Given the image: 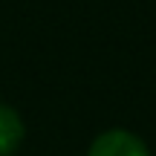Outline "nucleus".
Listing matches in <instances>:
<instances>
[{"instance_id": "obj_1", "label": "nucleus", "mask_w": 156, "mask_h": 156, "mask_svg": "<svg viewBox=\"0 0 156 156\" xmlns=\"http://www.w3.org/2000/svg\"><path fill=\"white\" fill-rule=\"evenodd\" d=\"M87 156H151V151L136 133L124 127H113L95 136L93 145L87 147Z\"/></svg>"}, {"instance_id": "obj_2", "label": "nucleus", "mask_w": 156, "mask_h": 156, "mask_svg": "<svg viewBox=\"0 0 156 156\" xmlns=\"http://www.w3.org/2000/svg\"><path fill=\"white\" fill-rule=\"evenodd\" d=\"M26 139V124L12 104L0 101V156H15Z\"/></svg>"}]
</instances>
